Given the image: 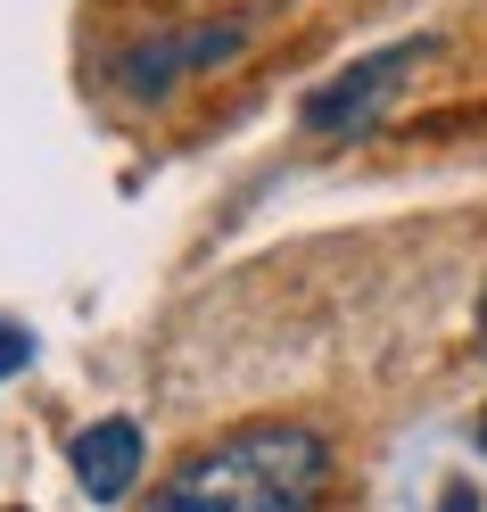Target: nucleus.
<instances>
[{
    "mask_svg": "<svg viewBox=\"0 0 487 512\" xmlns=\"http://www.w3.org/2000/svg\"><path fill=\"white\" fill-rule=\"evenodd\" d=\"M479 347H487V298H479Z\"/></svg>",
    "mask_w": 487,
    "mask_h": 512,
    "instance_id": "obj_7",
    "label": "nucleus"
},
{
    "mask_svg": "<svg viewBox=\"0 0 487 512\" xmlns=\"http://www.w3.org/2000/svg\"><path fill=\"white\" fill-rule=\"evenodd\" d=\"M438 512H479V496H471V479H454V488L438 496Z\"/></svg>",
    "mask_w": 487,
    "mask_h": 512,
    "instance_id": "obj_6",
    "label": "nucleus"
},
{
    "mask_svg": "<svg viewBox=\"0 0 487 512\" xmlns=\"http://www.w3.org/2000/svg\"><path fill=\"white\" fill-rule=\"evenodd\" d=\"M479 438H487V430H479Z\"/></svg>",
    "mask_w": 487,
    "mask_h": 512,
    "instance_id": "obj_8",
    "label": "nucleus"
},
{
    "mask_svg": "<svg viewBox=\"0 0 487 512\" xmlns=\"http://www.w3.org/2000/svg\"><path fill=\"white\" fill-rule=\"evenodd\" d=\"M331 479V446L298 422H248L232 438L199 446L149 512H314Z\"/></svg>",
    "mask_w": 487,
    "mask_h": 512,
    "instance_id": "obj_1",
    "label": "nucleus"
},
{
    "mask_svg": "<svg viewBox=\"0 0 487 512\" xmlns=\"http://www.w3.org/2000/svg\"><path fill=\"white\" fill-rule=\"evenodd\" d=\"M75 479H83L91 504H116V496L141 479V430H133V422H91V430L75 438Z\"/></svg>",
    "mask_w": 487,
    "mask_h": 512,
    "instance_id": "obj_4",
    "label": "nucleus"
},
{
    "mask_svg": "<svg viewBox=\"0 0 487 512\" xmlns=\"http://www.w3.org/2000/svg\"><path fill=\"white\" fill-rule=\"evenodd\" d=\"M430 58V42H388V50H372L364 67H347V75H331L306 100V133H322V141H355V133H372V116L397 100V91L413 83V67Z\"/></svg>",
    "mask_w": 487,
    "mask_h": 512,
    "instance_id": "obj_2",
    "label": "nucleus"
},
{
    "mask_svg": "<svg viewBox=\"0 0 487 512\" xmlns=\"http://www.w3.org/2000/svg\"><path fill=\"white\" fill-rule=\"evenodd\" d=\"M248 42V17H223V25H190V34H166V42H141V50H124L116 58V83L124 91H174L182 75H199V67H223Z\"/></svg>",
    "mask_w": 487,
    "mask_h": 512,
    "instance_id": "obj_3",
    "label": "nucleus"
},
{
    "mask_svg": "<svg viewBox=\"0 0 487 512\" xmlns=\"http://www.w3.org/2000/svg\"><path fill=\"white\" fill-rule=\"evenodd\" d=\"M34 364V339H25V323H0V380Z\"/></svg>",
    "mask_w": 487,
    "mask_h": 512,
    "instance_id": "obj_5",
    "label": "nucleus"
}]
</instances>
